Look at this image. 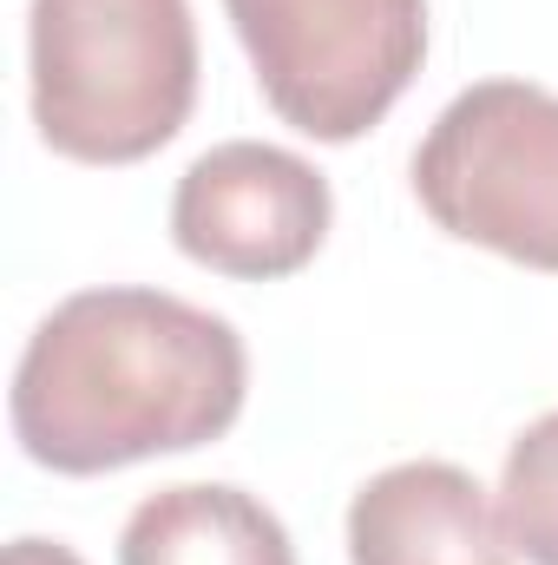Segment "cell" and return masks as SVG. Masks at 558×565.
Returning <instances> with one entry per match:
<instances>
[{"label":"cell","mask_w":558,"mask_h":565,"mask_svg":"<svg viewBox=\"0 0 558 565\" xmlns=\"http://www.w3.org/2000/svg\"><path fill=\"white\" fill-rule=\"evenodd\" d=\"M244 335L171 289H79L13 369V434L53 473H112L217 440L244 415Z\"/></svg>","instance_id":"1"},{"label":"cell","mask_w":558,"mask_h":565,"mask_svg":"<svg viewBox=\"0 0 558 565\" xmlns=\"http://www.w3.org/2000/svg\"><path fill=\"white\" fill-rule=\"evenodd\" d=\"M33 126L60 158L139 164L197 99L191 0H33Z\"/></svg>","instance_id":"2"},{"label":"cell","mask_w":558,"mask_h":565,"mask_svg":"<svg viewBox=\"0 0 558 565\" xmlns=\"http://www.w3.org/2000/svg\"><path fill=\"white\" fill-rule=\"evenodd\" d=\"M427 217L526 270H558V93L533 79L466 86L415 151Z\"/></svg>","instance_id":"3"},{"label":"cell","mask_w":558,"mask_h":565,"mask_svg":"<svg viewBox=\"0 0 558 565\" xmlns=\"http://www.w3.org/2000/svg\"><path fill=\"white\" fill-rule=\"evenodd\" d=\"M264 99L302 139L348 145L427 60V0H224Z\"/></svg>","instance_id":"4"},{"label":"cell","mask_w":558,"mask_h":565,"mask_svg":"<svg viewBox=\"0 0 558 565\" xmlns=\"http://www.w3.org/2000/svg\"><path fill=\"white\" fill-rule=\"evenodd\" d=\"M329 178L282 145L230 139L191 158L171 198V237L217 277L270 282L302 270L329 237Z\"/></svg>","instance_id":"5"},{"label":"cell","mask_w":558,"mask_h":565,"mask_svg":"<svg viewBox=\"0 0 558 565\" xmlns=\"http://www.w3.org/2000/svg\"><path fill=\"white\" fill-rule=\"evenodd\" d=\"M348 565H513V533L453 460H401L348 500Z\"/></svg>","instance_id":"6"},{"label":"cell","mask_w":558,"mask_h":565,"mask_svg":"<svg viewBox=\"0 0 558 565\" xmlns=\"http://www.w3.org/2000/svg\"><path fill=\"white\" fill-rule=\"evenodd\" d=\"M119 565H296V546L257 493L224 480H184L132 507L119 533Z\"/></svg>","instance_id":"7"},{"label":"cell","mask_w":558,"mask_h":565,"mask_svg":"<svg viewBox=\"0 0 558 565\" xmlns=\"http://www.w3.org/2000/svg\"><path fill=\"white\" fill-rule=\"evenodd\" d=\"M500 520L513 533V553L558 565V408L513 440L500 473Z\"/></svg>","instance_id":"8"},{"label":"cell","mask_w":558,"mask_h":565,"mask_svg":"<svg viewBox=\"0 0 558 565\" xmlns=\"http://www.w3.org/2000/svg\"><path fill=\"white\" fill-rule=\"evenodd\" d=\"M0 565H86V559L73 546H60V540H13L0 553Z\"/></svg>","instance_id":"9"}]
</instances>
